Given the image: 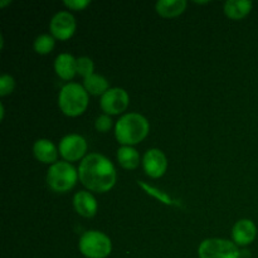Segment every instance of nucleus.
Returning a JSON list of instances; mask_svg holds the SVG:
<instances>
[{"instance_id": "f257e3e1", "label": "nucleus", "mask_w": 258, "mask_h": 258, "mask_svg": "<svg viewBox=\"0 0 258 258\" xmlns=\"http://www.w3.org/2000/svg\"><path fill=\"white\" fill-rule=\"evenodd\" d=\"M80 180L88 190L106 193L113 188L117 179L115 165L100 153L87 154L78 166Z\"/></svg>"}, {"instance_id": "f03ea898", "label": "nucleus", "mask_w": 258, "mask_h": 258, "mask_svg": "<svg viewBox=\"0 0 258 258\" xmlns=\"http://www.w3.org/2000/svg\"><path fill=\"white\" fill-rule=\"evenodd\" d=\"M150 123L148 118L138 112L121 116L115 125V138L122 146H134L148 136Z\"/></svg>"}, {"instance_id": "7ed1b4c3", "label": "nucleus", "mask_w": 258, "mask_h": 258, "mask_svg": "<svg viewBox=\"0 0 258 258\" xmlns=\"http://www.w3.org/2000/svg\"><path fill=\"white\" fill-rule=\"evenodd\" d=\"M90 95L83 85L77 82H68L60 88L58 95V106L64 115L70 117L82 115L88 106Z\"/></svg>"}, {"instance_id": "20e7f679", "label": "nucleus", "mask_w": 258, "mask_h": 258, "mask_svg": "<svg viewBox=\"0 0 258 258\" xmlns=\"http://www.w3.org/2000/svg\"><path fill=\"white\" fill-rule=\"evenodd\" d=\"M78 170L68 161L52 164L47 173V184L55 193H67L77 184Z\"/></svg>"}, {"instance_id": "39448f33", "label": "nucleus", "mask_w": 258, "mask_h": 258, "mask_svg": "<svg viewBox=\"0 0 258 258\" xmlns=\"http://www.w3.org/2000/svg\"><path fill=\"white\" fill-rule=\"evenodd\" d=\"M78 249L86 258H106L112 252V242L107 234L92 229L81 236Z\"/></svg>"}, {"instance_id": "423d86ee", "label": "nucleus", "mask_w": 258, "mask_h": 258, "mask_svg": "<svg viewBox=\"0 0 258 258\" xmlns=\"http://www.w3.org/2000/svg\"><path fill=\"white\" fill-rule=\"evenodd\" d=\"M199 258H241L234 242L223 238H207L199 244Z\"/></svg>"}, {"instance_id": "0eeeda50", "label": "nucleus", "mask_w": 258, "mask_h": 258, "mask_svg": "<svg viewBox=\"0 0 258 258\" xmlns=\"http://www.w3.org/2000/svg\"><path fill=\"white\" fill-rule=\"evenodd\" d=\"M87 140L78 134H70L62 138L58 145L60 156L64 161H77L86 156L87 153Z\"/></svg>"}, {"instance_id": "6e6552de", "label": "nucleus", "mask_w": 258, "mask_h": 258, "mask_svg": "<svg viewBox=\"0 0 258 258\" xmlns=\"http://www.w3.org/2000/svg\"><path fill=\"white\" fill-rule=\"evenodd\" d=\"M77 23L75 15L67 10L57 12L49 22L50 34L59 40H67L75 34Z\"/></svg>"}, {"instance_id": "1a4fd4ad", "label": "nucleus", "mask_w": 258, "mask_h": 258, "mask_svg": "<svg viewBox=\"0 0 258 258\" xmlns=\"http://www.w3.org/2000/svg\"><path fill=\"white\" fill-rule=\"evenodd\" d=\"M130 96L123 88L112 87L101 96L100 106L106 115H118L127 108Z\"/></svg>"}, {"instance_id": "9d476101", "label": "nucleus", "mask_w": 258, "mask_h": 258, "mask_svg": "<svg viewBox=\"0 0 258 258\" xmlns=\"http://www.w3.org/2000/svg\"><path fill=\"white\" fill-rule=\"evenodd\" d=\"M141 163H143L144 171L154 179L163 176L168 169V159H166L165 154L160 149L156 148L149 149L148 151H145Z\"/></svg>"}, {"instance_id": "9b49d317", "label": "nucleus", "mask_w": 258, "mask_h": 258, "mask_svg": "<svg viewBox=\"0 0 258 258\" xmlns=\"http://www.w3.org/2000/svg\"><path fill=\"white\" fill-rule=\"evenodd\" d=\"M257 236V227L251 219H239L232 228V239L237 246H248Z\"/></svg>"}, {"instance_id": "f8f14e48", "label": "nucleus", "mask_w": 258, "mask_h": 258, "mask_svg": "<svg viewBox=\"0 0 258 258\" xmlns=\"http://www.w3.org/2000/svg\"><path fill=\"white\" fill-rule=\"evenodd\" d=\"M73 207L80 216L85 218H92L96 216L98 209L97 201L95 197L87 190L77 191L73 197Z\"/></svg>"}, {"instance_id": "ddd939ff", "label": "nucleus", "mask_w": 258, "mask_h": 258, "mask_svg": "<svg viewBox=\"0 0 258 258\" xmlns=\"http://www.w3.org/2000/svg\"><path fill=\"white\" fill-rule=\"evenodd\" d=\"M33 154L38 161L52 165V164L57 163L59 150L48 139H38L33 144Z\"/></svg>"}, {"instance_id": "4468645a", "label": "nucleus", "mask_w": 258, "mask_h": 258, "mask_svg": "<svg viewBox=\"0 0 258 258\" xmlns=\"http://www.w3.org/2000/svg\"><path fill=\"white\" fill-rule=\"evenodd\" d=\"M54 71L62 80H72L77 75V58L71 53H60L54 59Z\"/></svg>"}, {"instance_id": "2eb2a0df", "label": "nucleus", "mask_w": 258, "mask_h": 258, "mask_svg": "<svg viewBox=\"0 0 258 258\" xmlns=\"http://www.w3.org/2000/svg\"><path fill=\"white\" fill-rule=\"evenodd\" d=\"M253 3L251 0H227L223 5L224 14L234 20H239L249 14Z\"/></svg>"}, {"instance_id": "dca6fc26", "label": "nucleus", "mask_w": 258, "mask_h": 258, "mask_svg": "<svg viewBox=\"0 0 258 258\" xmlns=\"http://www.w3.org/2000/svg\"><path fill=\"white\" fill-rule=\"evenodd\" d=\"M186 0H159L155 4L156 13L163 18H175L186 9Z\"/></svg>"}, {"instance_id": "f3484780", "label": "nucleus", "mask_w": 258, "mask_h": 258, "mask_svg": "<svg viewBox=\"0 0 258 258\" xmlns=\"http://www.w3.org/2000/svg\"><path fill=\"white\" fill-rule=\"evenodd\" d=\"M83 87L87 91L88 95L103 96L110 90V83L106 77L93 73V75L88 76L87 78L83 80Z\"/></svg>"}, {"instance_id": "a211bd4d", "label": "nucleus", "mask_w": 258, "mask_h": 258, "mask_svg": "<svg viewBox=\"0 0 258 258\" xmlns=\"http://www.w3.org/2000/svg\"><path fill=\"white\" fill-rule=\"evenodd\" d=\"M117 161L126 170H134L140 165V154L134 146H121L117 150Z\"/></svg>"}, {"instance_id": "6ab92c4d", "label": "nucleus", "mask_w": 258, "mask_h": 258, "mask_svg": "<svg viewBox=\"0 0 258 258\" xmlns=\"http://www.w3.org/2000/svg\"><path fill=\"white\" fill-rule=\"evenodd\" d=\"M55 45V38L52 34H40L34 39L33 47L38 54H48Z\"/></svg>"}, {"instance_id": "aec40b11", "label": "nucleus", "mask_w": 258, "mask_h": 258, "mask_svg": "<svg viewBox=\"0 0 258 258\" xmlns=\"http://www.w3.org/2000/svg\"><path fill=\"white\" fill-rule=\"evenodd\" d=\"M93 70H95V64L90 57L82 55V57L77 58V75L82 76L83 80L87 78L88 76L93 75Z\"/></svg>"}, {"instance_id": "412c9836", "label": "nucleus", "mask_w": 258, "mask_h": 258, "mask_svg": "<svg viewBox=\"0 0 258 258\" xmlns=\"http://www.w3.org/2000/svg\"><path fill=\"white\" fill-rule=\"evenodd\" d=\"M15 88V80L13 76L4 73V75L0 76V96L4 97V96L10 95V93L14 91Z\"/></svg>"}, {"instance_id": "4be33fe9", "label": "nucleus", "mask_w": 258, "mask_h": 258, "mask_svg": "<svg viewBox=\"0 0 258 258\" xmlns=\"http://www.w3.org/2000/svg\"><path fill=\"white\" fill-rule=\"evenodd\" d=\"M95 127L98 133H108L112 127V120H111L110 115H100L95 120Z\"/></svg>"}, {"instance_id": "5701e85b", "label": "nucleus", "mask_w": 258, "mask_h": 258, "mask_svg": "<svg viewBox=\"0 0 258 258\" xmlns=\"http://www.w3.org/2000/svg\"><path fill=\"white\" fill-rule=\"evenodd\" d=\"M90 0H64L63 4H64L68 9L80 12V10H83L85 8H87L88 5H90Z\"/></svg>"}, {"instance_id": "b1692460", "label": "nucleus", "mask_w": 258, "mask_h": 258, "mask_svg": "<svg viewBox=\"0 0 258 258\" xmlns=\"http://www.w3.org/2000/svg\"><path fill=\"white\" fill-rule=\"evenodd\" d=\"M141 185H143V188H145V190H148L149 194H151V196H154V197H156V198H159V201L164 202V203L171 204L170 203V199H169V197L166 196V194L160 193V191H159V190H156V189H154V188H150V186L145 185V184H141Z\"/></svg>"}, {"instance_id": "393cba45", "label": "nucleus", "mask_w": 258, "mask_h": 258, "mask_svg": "<svg viewBox=\"0 0 258 258\" xmlns=\"http://www.w3.org/2000/svg\"><path fill=\"white\" fill-rule=\"evenodd\" d=\"M4 113H5L4 103H0V120H4Z\"/></svg>"}, {"instance_id": "a878e982", "label": "nucleus", "mask_w": 258, "mask_h": 258, "mask_svg": "<svg viewBox=\"0 0 258 258\" xmlns=\"http://www.w3.org/2000/svg\"><path fill=\"white\" fill-rule=\"evenodd\" d=\"M7 4H10L9 0H8V2H0V8H4Z\"/></svg>"}]
</instances>
